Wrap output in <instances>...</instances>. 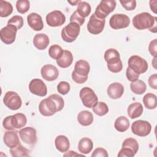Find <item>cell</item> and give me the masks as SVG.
I'll use <instances>...</instances> for the list:
<instances>
[{"instance_id": "obj_2", "label": "cell", "mask_w": 157, "mask_h": 157, "mask_svg": "<svg viewBox=\"0 0 157 157\" xmlns=\"http://www.w3.org/2000/svg\"><path fill=\"white\" fill-rule=\"evenodd\" d=\"M156 23L157 18L148 12L140 13L132 18L133 26L139 30L148 29L150 31L156 33L157 31Z\"/></svg>"}, {"instance_id": "obj_31", "label": "cell", "mask_w": 157, "mask_h": 157, "mask_svg": "<svg viewBox=\"0 0 157 157\" xmlns=\"http://www.w3.org/2000/svg\"><path fill=\"white\" fill-rule=\"evenodd\" d=\"M143 103L148 109L152 110L155 109L157 105L156 96L151 93H147L143 98Z\"/></svg>"}, {"instance_id": "obj_13", "label": "cell", "mask_w": 157, "mask_h": 157, "mask_svg": "<svg viewBox=\"0 0 157 157\" xmlns=\"http://www.w3.org/2000/svg\"><path fill=\"white\" fill-rule=\"evenodd\" d=\"M20 137L23 142L27 145H34L37 142L36 130L32 127H26L18 131Z\"/></svg>"}, {"instance_id": "obj_39", "label": "cell", "mask_w": 157, "mask_h": 157, "mask_svg": "<svg viewBox=\"0 0 157 157\" xmlns=\"http://www.w3.org/2000/svg\"><path fill=\"white\" fill-rule=\"evenodd\" d=\"M70 90V85L68 82L65 81L60 82L57 85V91L59 93L66 95Z\"/></svg>"}, {"instance_id": "obj_27", "label": "cell", "mask_w": 157, "mask_h": 157, "mask_svg": "<svg viewBox=\"0 0 157 157\" xmlns=\"http://www.w3.org/2000/svg\"><path fill=\"white\" fill-rule=\"evenodd\" d=\"M130 88L132 93L136 94H142L144 93L147 89L145 83L141 80H136L131 82L130 84Z\"/></svg>"}, {"instance_id": "obj_8", "label": "cell", "mask_w": 157, "mask_h": 157, "mask_svg": "<svg viewBox=\"0 0 157 157\" xmlns=\"http://www.w3.org/2000/svg\"><path fill=\"white\" fill-rule=\"evenodd\" d=\"M128 67L139 74L145 73L148 69L147 61L138 55H132L128 59Z\"/></svg>"}, {"instance_id": "obj_38", "label": "cell", "mask_w": 157, "mask_h": 157, "mask_svg": "<svg viewBox=\"0 0 157 157\" xmlns=\"http://www.w3.org/2000/svg\"><path fill=\"white\" fill-rule=\"evenodd\" d=\"M7 25H13L17 28V29H19L23 26V18L21 16L15 15L8 20Z\"/></svg>"}, {"instance_id": "obj_7", "label": "cell", "mask_w": 157, "mask_h": 157, "mask_svg": "<svg viewBox=\"0 0 157 157\" xmlns=\"http://www.w3.org/2000/svg\"><path fill=\"white\" fill-rule=\"evenodd\" d=\"M3 102L7 108L12 110L19 109L22 104L20 96L18 93L12 91H9L5 93Z\"/></svg>"}, {"instance_id": "obj_5", "label": "cell", "mask_w": 157, "mask_h": 157, "mask_svg": "<svg viewBox=\"0 0 157 157\" xmlns=\"http://www.w3.org/2000/svg\"><path fill=\"white\" fill-rule=\"evenodd\" d=\"M116 5L117 2L115 0H102L96 7L94 14L99 18L105 19L115 10Z\"/></svg>"}, {"instance_id": "obj_37", "label": "cell", "mask_w": 157, "mask_h": 157, "mask_svg": "<svg viewBox=\"0 0 157 157\" xmlns=\"http://www.w3.org/2000/svg\"><path fill=\"white\" fill-rule=\"evenodd\" d=\"M30 7L29 1L28 0H18L16 2V9L20 13H25Z\"/></svg>"}, {"instance_id": "obj_46", "label": "cell", "mask_w": 157, "mask_h": 157, "mask_svg": "<svg viewBox=\"0 0 157 157\" xmlns=\"http://www.w3.org/2000/svg\"><path fill=\"white\" fill-rule=\"evenodd\" d=\"M108 156H109V155H108L106 150H105L103 148H101V147L96 148L93 151V152L91 155L92 157H98V156L108 157Z\"/></svg>"}, {"instance_id": "obj_26", "label": "cell", "mask_w": 157, "mask_h": 157, "mask_svg": "<svg viewBox=\"0 0 157 157\" xmlns=\"http://www.w3.org/2000/svg\"><path fill=\"white\" fill-rule=\"evenodd\" d=\"M130 123L129 120L124 116H120L117 118L114 123L115 129L119 132H124L129 127Z\"/></svg>"}, {"instance_id": "obj_16", "label": "cell", "mask_w": 157, "mask_h": 157, "mask_svg": "<svg viewBox=\"0 0 157 157\" xmlns=\"http://www.w3.org/2000/svg\"><path fill=\"white\" fill-rule=\"evenodd\" d=\"M40 73L43 78L49 82L55 80L59 75L58 69L55 66L50 64L43 66L41 68Z\"/></svg>"}, {"instance_id": "obj_6", "label": "cell", "mask_w": 157, "mask_h": 157, "mask_svg": "<svg viewBox=\"0 0 157 157\" xmlns=\"http://www.w3.org/2000/svg\"><path fill=\"white\" fill-rule=\"evenodd\" d=\"M82 104L88 108H93L98 102V96L90 87L82 88L79 93Z\"/></svg>"}, {"instance_id": "obj_11", "label": "cell", "mask_w": 157, "mask_h": 157, "mask_svg": "<svg viewBox=\"0 0 157 157\" xmlns=\"http://www.w3.org/2000/svg\"><path fill=\"white\" fill-rule=\"evenodd\" d=\"M105 23V19L99 18L93 13L90 17L89 21L87 23V29L92 34H99L104 30Z\"/></svg>"}, {"instance_id": "obj_20", "label": "cell", "mask_w": 157, "mask_h": 157, "mask_svg": "<svg viewBox=\"0 0 157 157\" xmlns=\"http://www.w3.org/2000/svg\"><path fill=\"white\" fill-rule=\"evenodd\" d=\"M50 43V40L47 35L44 33L37 34L33 39V44L34 47L40 50L45 49Z\"/></svg>"}, {"instance_id": "obj_42", "label": "cell", "mask_w": 157, "mask_h": 157, "mask_svg": "<svg viewBox=\"0 0 157 157\" xmlns=\"http://www.w3.org/2000/svg\"><path fill=\"white\" fill-rule=\"evenodd\" d=\"M121 6L128 11L133 10L136 7V1L135 0H131V1H120Z\"/></svg>"}, {"instance_id": "obj_17", "label": "cell", "mask_w": 157, "mask_h": 157, "mask_svg": "<svg viewBox=\"0 0 157 157\" xmlns=\"http://www.w3.org/2000/svg\"><path fill=\"white\" fill-rule=\"evenodd\" d=\"M27 21L28 25L34 31H41L44 28L42 18L40 15L37 13H31L27 16Z\"/></svg>"}, {"instance_id": "obj_32", "label": "cell", "mask_w": 157, "mask_h": 157, "mask_svg": "<svg viewBox=\"0 0 157 157\" xmlns=\"http://www.w3.org/2000/svg\"><path fill=\"white\" fill-rule=\"evenodd\" d=\"M77 12L82 17L85 18L88 17L91 10V7L89 3L85 1H81L77 4Z\"/></svg>"}, {"instance_id": "obj_15", "label": "cell", "mask_w": 157, "mask_h": 157, "mask_svg": "<svg viewBox=\"0 0 157 157\" xmlns=\"http://www.w3.org/2000/svg\"><path fill=\"white\" fill-rule=\"evenodd\" d=\"M29 90L31 93L39 96H45L47 94V88L45 83L39 78H34L29 84Z\"/></svg>"}, {"instance_id": "obj_49", "label": "cell", "mask_w": 157, "mask_h": 157, "mask_svg": "<svg viewBox=\"0 0 157 157\" xmlns=\"http://www.w3.org/2000/svg\"><path fill=\"white\" fill-rule=\"evenodd\" d=\"M153 1H150V9L151 10V11H153L155 13H156V2L157 1H156L155 2V4H153Z\"/></svg>"}, {"instance_id": "obj_43", "label": "cell", "mask_w": 157, "mask_h": 157, "mask_svg": "<svg viewBox=\"0 0 157 157\" xmlns=\"http://www.w3.org/2000/svg\"><path fill=\"white\" fill-rule=\"evenodd\" d=\"M126 76L127 79L130 82H133L137 80L139 77V74L134 71L132 69L129 68V67H127L126 71Z\"/></svg>"}, {"instance_id": "obj_4", "label": "cell", "mask_w": 157, "mask_h": 157, "mask_svg": "<svg viewBox=\"0 0 157 157\" xmlns=\"http://www.w3.org/2000/svg\"><path fill=\"white\" fill-rule=\"evenodd\" d=\"M80 31V26L77 23L70 22L62 29L61 36L64 41L71 43L77 39L79 35Z\"/></svg>"}, {"instance_id": "obj_33", "label": "cell", "mask_w": 157, "mask_h": 157, "mask_svg": "<svg viewBox=\"0 0 157 157\" xmlns=\"http://www.w3.org/2000/svg\"><path fill=\"white\" fill-rule=\"evenodd\" d=\"M13 12L12 5L8 1H0V17H7Z\"/></svg>"}, {"instance_id": "obj_3", "label": "cell", "mask_w": 157, "mask_h": 157, "mask_svg": "<svg viewBox=\"0 0 157 157\" xmlns=\"http://www.w3.org/2000/svg\"><path fill=\"white\" fill-rule=\"evenodd\" d=\"M90 71V66L85 60L77 61L74 66V70L72 72V78L77 83L82 84L88 79V75Z\"/></svg>"}, {"instance_id": "obj_36", "label": "cell", "mask_w": 157, "mask_h": 157, "mask_svg": "<svg viewBox=\"0 0 157 157\" xmlns=\"http://www.w3.org/2000/svg\"><path fill=\"white\" fill-rule=\"evenodd\" d=\"M122 147L129 148L131 149L134 151V153L136 154L139 150V144L135 139L129 137V138L126 139L123 141L122 144Z\"/></svg>"}, {"instance_id": "obj_22", "label": "cell", "mask_w": 157, "mask_h": 157, "mask_svg": "<svg viewBox=\"0 0 157 157\" xmlns=\"http://www.w3.org/2000/svg\"><path fill=\"white\" fill-rule=\"evenodd\" d=\"M93 116L92 113L88 110H82L77 115L78 122L83 126H88L93 122Z\"/></svg>"}, {"instance_id": "obj_44", "label": "cell", "mask_w": 157, "mask_h": 157, "mask_svg": "<svg viewBox=\"0 0 157 157\" xmlns=\"http://www.w3.org/2000/svg\"><path fill=\"white\" fill-rule=\"evenodd\" d=\"M12 115L7 116L2 121V126L5 129L9 131H13L15 129L12 124Z\"/></svg>"}, {"instance_id": "obj_45", "label": "cell", "mask_w": 157, "mask_h": 157, "mask_svg": "<svg viewBox=\"0 0 157 157\" xmlns=\"http://www.w3.org/2000/svg\"><path fill=\"white\" fill-rule=\"evenodd\" d=\"M134 155V151L127 147H122L118 153V157H133Z\"/></svg>"}, {"instance_id": "obj_14", "label": "cell", "mask_w": 157, "mask_h": 157, "mask_svg": "<svg viewBox=\"0 0 157 157\" xmlns=\"http://www.w3.org/2000/svg\"><path fill=\"white\" fill-rule=\"evenodd\" d=\"M66 21L64 14L60 10H54L48 13L46 16L47 25L52 27H57L63 25Z\"/></svg>"}, {"instance_id": "obj_25", "label": "cell", "mask_w": 157, "mask_h": 157, "mask_svg": "<svg viewBox=\"0 0 157 157\" xmlns=\"http://www.w3.org/2000/svg\"><path fill=\"white\" fill-rule=\"evenodd\" d=\"M93 143L91 139L88 137L81 139L78 144V150L82 154H88L92 150Z\"/></svg>"}, {"instance_id": "obj_24", "label": "cell", "mask_w": 157, "mask_h": 157, "mask_svg": "<svg viewBox=\"0 0 157 157\" xmlns=\"http://www.w3.org/2000/svg\"><path fill=\"white\" fill-rule=\"evenodd\" d=\"M143 112V106L140 102H134L131 104L128 108V116L134 119L139 117Z\"/></svg>"}, {"instance_id": "obj_50", "label": "cell", "mask_w": 157, "mask_h": 157, "mask_svg": "<svg viewBox=\"0 0 157 157\" xmlns=\"http://www.w3.org/2000/svg\"><path fill=\"white\" fill-rule=\"evenodd\" d=\"M69 3H70L72 6H75L77 3L78 4L80 2V1H67Z\"/></svg>"}, {"instance_id": "obj_28", "label": "cell", "mask_w": 157, "mask_h": 157, "mask_svg": "<svg viewBox=\"0 0 157 157\" xmlns=\"http://www.w3.org/2000/svg\"><path fill=\"white\" fill-rule=\"evenodd\" d=\"M108 69L113 73H118L123 69V64L120 58H114L107 61Z\"/></svg>"}, {"instance_id": "obj_48", "label": "cell", "mask_w": 157, "mask_h": 157, "mask_svg": "<svg viewBox=\"0 0 157 157\" xmlns=\"http://www.w3.org/2000/svg\"><path fill=\"white\" fill-rule=\"evenodd\" d=\"M148 84L151 88L154 90L157 89V75L156 74H154L150 75L148 80Z\"/></svg>"}, {"instance_id": "obj_29", "label": "cell", "mask_w": 157, "mask_h": 157, "mask_svg": "<svg viewBox=\"0 0 157 157\" xmlns=\"http://www.w3.org/2000/svg\"><path fill=\"white\" fill-rule=\"evenodd\" d=\"M12 124L15 129H20L24 127L27 123V118L25 114L18 113L12 115Z\"/></svg>"}, {"instance_id": "obj_21", "label": "cell", "mask_w": 157, "mask_h": 157, "mask_svg": "<svg viewBox=\"0 0 157 157\" xmlns=\"http://www.w3.org/2000/svg\"><path fill=\"white\" fill-rule=\"evenodd\" d=\"M55 145L56 149L61 153L66 152L70 147L69 140L68 138L64 135H59L55 138Z\"/></svg>"}, {"instance_id": "obj_9", "label": "cell", "mask_w": 157, "mask_h": 157, "mask_svg": "<svg viewBox=\"0 0 157 157\" xmlns=\"http://www.w3.org/2000/svg\"><path fill=\"white\" fill-rule=\"evenodd\" d=\"M151 130V124L145 120H139L132 123L131 131L132 133L140 137H145L148 136Z\"/></svg>"}, {"instance_id": "obj_40", "label": "cell", "mask_w": 157, "mask_h": 157, "mask_svg": "<svg viewBox=\"0 0 157 157\" xmlns=\"http://www.w3.org/2000/svg\"><path fill=\"white\" fill-rule=\"evenodd\" d=\"M104 58L105 61L107 62L110 59L114 58H120V55L119 52L115 48H109L107 50L104 55Z\"/></svg>"}, {"instance_id": "obj_41", "label": "cell", "mask_w": 157, "mask_h": 157, "mask_svg": "<svg viewBox=\"0 0 157 157\" xmlns=\"http://www.w3.org/2000/svg\"><path fill=\"white\" fill-rule=\"evenodd\" d=\"M70 22H75V23H77L80 26L83 25V23H85V18L81 17L78 13V12H77V10L74 11L72 14L71 15V17H70Z\"/></svg>"}, {"instance_id": "obj_18", "label": "cell", "mask_w": 157, "mask_h": 157, "mask_svg": "<svg viewBox=\"0 0 157 157\" xmlns=\"http://www.w3.org/2000/svg\"><path fill=\"white\" fill-rule=\"evenodd\" d=\"M124 93L123 85L118 82H114L109 85L107 89L108 96L112 99L120 98Z\"/></svg>"}, {"instance_id": "obj_23", "label": "cell", "mask_w": 157, "mask_h": 157, "mask_svg": "<svg viewBox=\"0 0 157 157\" xmlns=\"http://www.w3.org/2000/svg\"><path fill=\"white\" fill-rule=\"evenodd\" d=\"M73 61V55L72 53L67 50H64L62 56L56 60L57 64L61 68H67L71 65Z\"/></svg>"}, {"instance_id": "obj_1", "label": "cell", "mask_w": 157, "mask_h": 157, "mask_svg": "<svg viewBox=\"0 0 157 157\" xmlns=\"http://www.w3.org/2000/svg\"><path fill=\"white\" fill-rule=\"evenodd\" d=\"M64 105V101L63 98L57 94H53L40 101L39 105V111L42 115L50 117L61 111Z\"/></svg>"}, {"instance_id": "obj_12", "label": "cell", "mask_w": 157, "mask_h": 157, "mask_svg": "<svg viewBox=\"0 0 157 157\" xmlns=\"http://www.w3.org/2000/svg\"><path fill=\"white\" fill-rule=\"evenodd\" d=\"M17 30V28L12 25H7L2 28L0 31V37L2 42L7 45L13 43L16 39Z\"/></svg>"}, {"instance_id": "obj_19", "label": "cell", "mask_w": 157, "mask_h": 157, "mask_svg": "<svg viewBox=\"0 0 157 157\" xmlns=\"http://www.w3.org/2000/svg\"><path fill=\"white\" fill-rule=\"evenodd\" d=\"M18 132L17 131H9L4 133L3 140L6 146L12 148L20 143Z\"/></svg>"}, {"instance_id": "obj_30", "label": "cell", "mask_w": 157, "mask_h": 157, "mask_svg": "<svg viewBox=\"0 0 157 157\" xmlns=\"http://www.w3.org/2000/svg\"><path fill=\"white\" fill-rule=\"evenodd\" d=\"M10 153L13 157L29 156V150L25 148L21 143H19L16 146L10 148Z\"/></svg>"}, {"instance_id": "obj_34", "label": "cell", "mask_w": 157, "mask_h": 157, "mask_svg": "<svg viewBox=\"0 0 157 157\" xmlns=\"http://www.w3.org/2000/svg\"><path fill=\"white\" fill-rule=\"evenodd\" d=\"M63 52L64 50H63V48L59 45L56 44L51 45L48 49L49 56L52 59L56 60L59 59L62 56Z\"/></svg>"}, {"instance_id": "obj_10", "label": "cell", "mask_w": 157, "mask_h": 157, "mask_svg": "<svg viewBox=\"0 0 157 157\" xmlns=\"http://www.w3.org/2000/svg\"><path fill=\"white\" fill-rule=\"evenodd\" d=\"M130 24L129 17L122 13L113 15L109 20V25L113 29H120L127 28Z\"/></svg>"}, {"instance_id": "obj_35", "label": "cell", "mask_w": 157, "mask_h": 157, "mask_svg": "<svg viewBox=\"0 0 157 157\" xmlns=\"http://www.w3.org/2000/svg\"><path fill=\"white\" fill-rule=\"evenodd\" d=\"M93 111L98 116H104L108 113L109 107L105 102L100 101L98 102L93 107Z\"/></svg>"}, {"instance_id": "obj_47", "label": "cell", "mask_w": 157, "mask_h": 157, "mask_svg": "<svg viewBox=\"0 0 157 157\" xmlns=\"http://www.w3.org/2000/svg\"><path fill=\"white\" fill-rule=\"evenodd\" d=\"M156 45H157V40L156 39H153L151 40L148 45V51L154 57L157 56V49H156Z\"/></svg>"}]
</instances>
